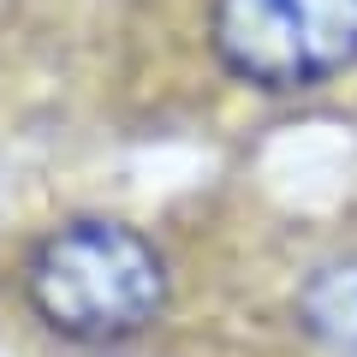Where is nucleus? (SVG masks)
I'll use <instances>...</instances> for the list:
<instances>
[{
    "mask_svg": "<svg viewBox=\"0 0 357 357\" xmlns=\"http://www.w3.org/2000/svg\"><path fill=\"white\" fill-rule=\"evenodd\" d=\"M24 298L48 333L72 345H126L167 316V250L114 215H77L42 232L24 262Z\"/></svg>",
    "mask_w": 357,
    "mask_h": 357,
    "instance_id": "f257e3e1",
    "label": "nucleus"
},
{
    "mask_svg": "<svg viewBox=\"0 0 357 357\" xmlns=\"http://www.w3.org/2000/svg\"><path fill=\"white\" fill-rule=\"evenodd\" d=\"M208 48L262 96H310L357 66V0H215Z\"/></svg>",
    "mask_w": 357,
    "mask_h": 357,
    "instance_id": "f03ea898",
    "label": "nucleus"
},
{
    "mask_svg": "<svg viewBox=\"0 0 357 357\" xmlns=\"http://www.w3.org/2000/svg\"><path fill=\"white\" fill-rule=\"evenodd\" d=\"M292 316L316 345H328L340 357H357V250L328 256V262L310 268L292 292Z\"/></svg>",
    "mask_w": 357,
    "mask_h": 357,
    "instance_id": "7ed1b4c3",
    "label": "nucleus"
}]
</instances>
